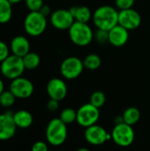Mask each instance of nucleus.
Listing matches in <instances>:
<instances>
[{"mask_svg":"<svg viewBox=\"0 0 150 151\" xmlns=\"http://www.w3.org/2000/svg\"><path fill=\"white\" fill-rule=\"evenodd\" d=\"M118 12L111 5H102L93 13V22L97 29L110 31L118 24Z\"/></svg>","mask_w":150,"mask_h":151,"instance_id":"nucleus-1","label":"nucleus"},{"mask_svg":"<svg viewBox=\"0 0 150 151\" xmlns=\"http://www.w3.org/2000/svg\"><path fill=\"white\" fill-rule=\"evenodd\" d=\"M47 27V17L40 12H30L24 19L26 33L33 37L41 35Z\"/></svg>","mask_w":150,"mask_h":151,"instance_id":"nucleus-5","label":"nucleus"},{"mask_svg":"<svg viewBox=\"0 0 150 151\" xmlns=\"http://www.w3.org/2000/svg\"><path fill=\"white\" fill-rule=\"evenodd\" d=\"M83 61L77 57H68L63 60L60 65L61 75L66 80H74L78 78L84 69Z\"/></svg>","mask_w":150,"mask_h":151,"instance_id":"nucleus-8","label":"nucleus"},{"mask_svg":"<svg viewBox=\"0 0 150 151\" xmlns=\"http://www.w3.org/2000/svg\"><path fill=\"white\" fill-rule=\"evenodd\" d=\"M12 117L17 127L24 129L31 127V125L33 124V116L29 111L26 110H20L16 111L15 113H13Z\"/></svg>","mask_w":150,"mask_h":151,"instance_id":"nucleus-18","label":"nucleus"},{"mask_svg":"<svg viewBox=\"0 0 150 151\" xmlns=\"http://www.w3.org/2000/svg\"><path fill=\"white\" fill-rule=\"evenodd\" d=\"M31 151H49V148L45 142L39 141L33 144Z\"/></svg>","mask_w":150,"mask_h":151,"instance_id":"nucleus-30","label":"nucleus"},{"mask_svg":"<svg viewBox=\"0 0 150 151\" xmlns=\"http://www.w3.org/2000/svg\"><path fill=\"white\" fill-rule=\"evenodd\" d=\"M83 65H84V67L88 70H91V71L96 70L101 66L102 59L100 56L97 54H95V53L88 54L83 60Z\"/></svg>","mask_w":150,"mask_h":151,"instance_id":"nucleus-22","label":"nucleus"},{"mask_svg":"<svg viewBox=\"0 0 150 151\" xmlns=\"http://www.w3.org/2000/svg\"><path fill=\"white\" fill-rule=\"evenodd\" d=\"M15 99V96L10 90H4L0 95V105L4 108H9L14 104Z\"/></svg>","mask_w":150,"mask_h":151,"instance_id":"nucleus-24","label":"nucleus"},{"mask_svg":"<svg viewBox=\"0 0 150 151\" xmlns=\"http://www.w3.org/2000/svg\"><path fill=\"white\" fill-rule=\"evenodd\" d=\"M46 90L50 99H54L58 102L63 100L67 95V86L65 82L59 78H53L49 81Z\"/></svg>","mask_w":150,"mask_h":151,"instance_id":"nucleus-14","label":"nucleus"},{"mask_svg":"<svg viewBox=\"0 0 150 151\" xmlns=\"http://www.w3.org/2000/svg\"><path fill=\"white\" fill-rule=\"evenodd\" d=\"M12 16L11 4L8 0H0V24L8 23Z\"/></svg>","mask_w":150,"mask_h":151,"instance_id":"nucleus-20","label":"nucleus"},{"mask_svg":"<svg viewBox=\"0 0 150 151\" xmlns=\"http://www.w3.org/2000/svg\"><path fill=\"white\" fill-rule=\"evenodd\" d=\"M141 24V14L133 8L122 10L118 12V25L128 31L137 29Z\"/></svg>","mask_w":150,"mask_h":151,"instance_id":"nucleus-11","label":"nucleus"},{"mask_svg":"<svg viewBox=\"0 0 150 151\" xmlns=\"http://www.w3.org/2000/svg\"><path fill=\"white\" fill-rule=\"evenodd\" d=\"M67 125L60 119H51L46 127V139L52 146L62 145L67 138Z\"/></svg>","mask_w":150,"mask_h":151,"instance_id":"nucleus-3","label":"nucleus"},{"mask_svg":"<svg viewBox=\"0 0 150 151\" xmlns=\"http://www.w3.org/2000/svg\"><path fill=\"white\" fill-rule=\"evenodd\" d=\"M12 113L10 111L0 114V141L11 139L16 133V125L13 120Z\"/></svg>","mask_w":150,"mask_h":151,"instance_id":"nucleus-13","label":"nucleus"},{"mask_svg":"<svg viewBox=\"0 0 150 151\" xmlns=\"http://www.w3.org/2000/svg\"><path fill=\"white\" fill-rule=\"evenodd\" d=\"M4 91V82L3 81L0 79V95Z\"/></svg>","mask_w":150,"mask_h":151,"instance_id":"nucleus-33","label":"nucleus"},{"mask_svg":"<svg viewBox=\"0 0 150 151\" xmlns=\"http://www.w3.org/2000/svg\"><path fill=\"white\" fill-rule=\"evenodd\" d=\"M59 102L57 101V100H54V99H50L48 104H47V108L49 111H55L58 109L59 107Z\"/></svg>","mask_w":150,"mask_h":151,"instance_id":"nucleus-31","label":"nucleus"},{"mask_svg":"<svg viewBox=\"0 0 150 151\" xmlns=\"http://www.w3.org/2000/svg\"><path fill=\"white\" fill-rule=\"evenodd\" d=\"M94 38L96 40L97 42L101 44H105L106 42H109V32L103 29H97V31L95 33Z\"/></svg>","mask_w":150,"mask_h":151,"instance_id":"nucleus-26","label":"nucleus"},{"mask_svg":"<svg viewBox=\"0 0 150 151\" xmlns=\"http://www.w3.org/2000/svg\"><path fill=\"white\" fill-rule=\"evenodd\" d=\"M10 49L4 42L0 41V63H2L10 54Z\"/></svg>","mask_w":150,"mask_h":151,"instance_id":"nucleus-29","label":"nucleus"},{"mask_svg":"<svg viewBox=\"0 0 150 151\" xmlns=\"http://www.w3.org/2000/svg\"><path fill=\"white\" fill-rule=\"evenodd\" d=\"M105 102H106V96H105V94L102 91H95L90 96L89 103L98 109L103 107Z\"/></svg>","mask_w":150,"mask_h":151,"instance_id":"nucleus-25","label":"nucleus"},{"mask_svg":"<svg viewBox=\"0 0 150 151\" xmlns=\"http://www.w3.org/2000/svg\"><path fill=\"white\" fill-rule=\"evenodd\" d=\"M135 134L132 126L124 122L117 123L111 132V139L120 147H128L134 141Z\"/></svg>","mask_w":150,"mask_h":151,"instance_id":"nucleus-6","label":"nucleus"},{"mask_svg":"<svg viewBox=\"0 0 150 151\" xmlns=\"http://www.w3.org/2000/svg\"><path fill=\"white\" fill-rule=\"evenodd\" d=\"M71 13L73 16L75 21L88 23V21L92 19L93 14L91 10L86 5H80V6H72L70 9Z\"/></svg>","mask_w":150,"mask_h":151,"instance_id":"nucleus-17","label":"nucleus"},{"mask_svg":"<svg viewBox=\"0 0 150 151\" xmlns=\"http://www.w3.org/2000/svg\"><path fill=\"white\" fill-rule=\"evenodd\" d=\"M76 151H90L88 149H86V148H80L79 150H77Z\"/></svg>","mask_w":150,"mask_h":151,"instance_id":"nucleus-35","label":"nucleus"},{"mask_svg":"<svg viewBox=\"0 0 150 151\" xmlns=\"http://www.w3.org/2000/svg\"><path fill=\"white\" fill-rule=\"evenodd\" d=\"M135 0H115V4L117 8H118L120 11L130 9L134 4Z\"/></svg>","mask_w":150,"mask_h":151,"instance_id":"nucleus-28","label":"nucleus"},{"mask_svg":"<svg viewBox=\"0 0 150 151\" xmlns=\"http://www.w3.org/2000/svg\"><path fill=\"white\" fill-rule=\"evenodd\" d=\"M74 21L70 10L58 9L50 14V23L57 30H68Z\"/></svg>","mask_w":150,"mask_h":151,"instance_id":"nucleus-10","label":"nucleus"},{"mask_svg":"<svg viewBox=\"0 0 150 151\" xmlns=\"http://www.w3.org/2000/svg\"><path fill=\"white\" fill-rule=\"evenodd\" d=\"M59 119L65 125L72 124L77 119V111L72 108H65L61 111Z\"/></svg>","mask_w":150,"mask_h":151,"instance_id":"nucleus-23","label":"nucleus"},{"mask_svg":"<svg viewBox=\"0 0 150 151\" xmlns=\"http://www.w3.org/2000/svg\"><path fill=\"white\" fill-rule=\"evenodd\" d=\"M10 50L13 55L23 58L28 52H30V43L27 38L24 35H17L11 41Z\"/></svg>","mask_w":150,"mask_h":151,"instance_id":"nucleus-16","label":"nucleus"},{"mask_svg":"<svg viewBox=\"0 0 150 151\" xmlns=\"http://www.w3.org/2000/svg\"><path fill=\"white\" fill-rule=\"evenodd\" d=\"M42 15H44L45 17H48L49 15L51 14V10H50V7L47 4H43L42 7L41 8V10L39 11Z\"/></svg>","mask_w":150,"mask_h":151,"instance_id":"nucleus-32","label":"nucleus"},{"mask_svg":"<svg viewBox=\"0 0 150 151\" xmlns=\"http://www.w3.org/2000/svg\"><path fill=\"white\" fill-rule=\"evenodd\" d=\"M25 68L27 70H34L37 68L41 63L40 56L35 52H28L22 58Z\"/></svg>","mask_w":150,"mask_h":151,"instance_id":"nucleus-21","label":"nucleus"},{"mask_svg":"<svg viewBox=\"0 0 150 151\" xmlns=\"http://www.w3.org/2000/svg\"><path fill=\"white\" fill-rule=\"evenodd\" d=\"M141 119V112L136 107H129L127 108L122 116V121L129 126H133L137 124V122Z\"/></svg>","mask_w":150,"mask_h":151,"instance_id":"nucleus-19","label":"nucleus"},{"mask_svg":"<svg viewBox=\"0 0 150 151\" xmlns=\"http://www.w3.org/2000/svg\"><path fill=\"white\" fill-rule=\"evenodd\" d=\"M109 32V42L115 47H122L128 42L129 31L120 25L115 26Z\"/></svg>","mask_w":150,"mask_h":151,"instance_id":"nucleus-15","label":"nucleus"},{"mask_svg":"<svg viewBox=\"0 0 150 151\" xmlns=\"http://www.w3.org/2000/svg\"><path fill=\"white\" fill-rule=\"evenodd\" d=\"M111 138V134H109L103 127L98 126L96 124L87 127L85 131V139L88 143L92 145L103 144Z\"/></svg>","mask_w":150,"mask_h":151,"instance_id":"nucleus-12","label":"nucleus"},{"mask_svg":"<svg viewBox=\"0 0 150 151\" xmlns=\"http://www.w3.org/2000/svg\"><path fill=\"white\" fill-rule=\"evenodd\" d=\"M26 70L23 59L13 54L9 55L0 65V72L2 75L8 80H14L21 77Z\"/></svg>","mask_w":150,"mask_h":151,"instance_id":"nucleus-4","label":"nucleus"},{"mask_svg":"<svg viewBox=\"0 0 150 151\" xmlns=\"http://www.w3.org/2000/svg\"><path fill=\"white\" fill-rule=\"evenodd\" d=\"M11 4H18V3H19V2H21L22 0H8Z\"/></svg>","mask_w":150,"mask_h":151,"instance_id":"nucleus-34","label":"nucleus"},{"mask_svg":"<svg viewBox=\"0 0 150 151\" xmlns=\"http://www.w3.org/2000/svg\"><path fill=\"white\" fill-rule=\"evenodd\" d=\"M43 4V0H26V5L30 12H39Z\"/></svg>","mask_w":150,"mask_h":151,"instance_id":"nucleus-27","label":"nucleus"},{"mask_svg":"<svg viewBox=\"0 0 150 151\" xmlns=\"http://www.w3.org/2000/svg\"><path fill=\"white\" fill-rule=\"evenodd\" d=\"M72 42L80 47H85L91 43L94 39V32L88 23L74 21L68 29Z\"/></svg>","mask_w":150,"mask_h":151,"instance_id":"nucleus-2","label":"nucleus"},{"mask_svg":"<svg viewBox=\"0 0 150 151\" xmlns=\"http://www.w3.org/2000/svg\"><path fill=\"white\" fill-rule=\"evenodd\" d=\"M100 118V111L90 103L85 104L77 111V123L83 127L95 125Z\"/></svg>","mask_w":150,"mask_h":151,"instance_id":"nucleus-7","label":"nucleus"},{"mask_svg":"<svg viewBox=\"0 0 150 151\" xmlns=\"http://www.w3.org/2000/svg\"><path fill=\"white\" fill-rule=\"evenodd\" d=\"M9 90L19 99H27L30 97L34 90L31 81L24 77H19L11 81Z\"/></svg>","mask_w":150,"mask_h":151,"instance_id":"nucleus-9","label":"nucleus"}]
</instances>
